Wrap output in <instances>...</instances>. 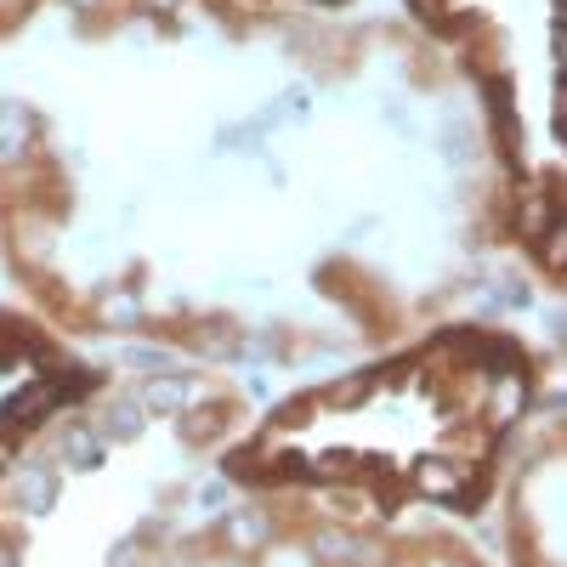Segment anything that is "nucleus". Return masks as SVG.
Here are the masks:
<instances>
[{"label": "nucleus", "mask_w": 567, "mask_h": 567, "mask_svg": "<svg viewBox=\"0 0 567 567\" xmlns=\"http://www.w3.org/2000/svg\"><path fill=\"white\" fill-rule=\"evenodd\" d=\"M0 460H7V443H0Z\"/></svg>", "instance_id": "nucleus-1"}]
</instances>
